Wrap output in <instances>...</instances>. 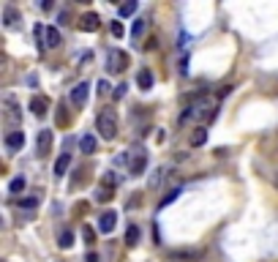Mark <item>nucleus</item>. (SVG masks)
Returning a JSON list of instances; mask_svg holds the SVG:
<instances>
[{
    "label": "nucleus",
    "mask_w": 278,
    "mask_h": 262,
    "mask_svg": "<svg viewBox=\"0 0 278 262\" xmlns=\"http://www.w3.org/2000/svg\"><path fill=\"white\" fill-rule=\"evenodd\" d=\"M96 131L104 139H115V137H118V115H115L112 110H104L96 118Z\"/></svg>",
    "instance_id": "nucleus-1"
},
{
    "label": "nucleus",
    "mask_w": 278,
    "mask_h": 262,
    "mask_svg": "<svg viewBox=\"0 0 278 262\" xmlns=\"http://www.w3.org/2000/svg\"><path fill=\"white\" fill-rule=\"evenodd\" d=\"M145 170H147V153L142 147H134L131 156H128V172H131V178H139Z\"/></svg>",
    "instance_id": "nucleus-2"
},
{
    "label": "nucleus",
    "mask_w": 278,
    "mask_h": 262,
    "mask_svg": "<svg viewBox=\"0 0 278 262\" xmlns=\"http://www.w3.org/2000/svg\"><path fill=\"white\" fill-rule=\"evenodd\" d=\"M128 66V55L123 49H109V55H106V69L112 74H123Z\"/></svg>",
    "instance_id": "nucleus-3"
},
{
    "label": "nucleus",
    "mask_w": 278,
    "mask_h": 262,
    "mask_svg": "<svg viewBox=\"0 0 278 262\" xmlns=\"http://www.w3.org/2000/svg\"><path fill=\"white\" fill-rule=\"evenodd\" d=\"M169 257L178 259V262H196V259L202 257V251H199V248H175Z\"/></svg>",
    "instance_id": "nucleus-4"
},
{
    "label": "nucleus",
    "mask_w": 278,
    "mask_h": 262,
    "mask_svg": "<svg viewBox=\"0 0 278 262\" xmlns=\"http://www.w3.org/2000/svg\"><path fill=\"white\" fill-rule=\"evenodd\" d=\"M115 227H118V213H115V211H104V213L98 216V230L109 235Z\"/></svg>",
    "instance_id": "nucleus-5"
},
{
    "label": "nucleus",
    "mask_w": 278,
    "mask_h": 262,
    "mask_svg": "<svg viewBox=\"0 0 278 262\" xmlns=\"http://www.w3.org/2000/svg\"><path fill=\"white\" fill-rule=\"evenodd\" d=\"M87 96H90V85H87V82H79V85L71 90V104H74V107H85Z\"/></svg>",
    "instance_id": "nucleus-6"
},
{
    "label": "nucleus",
    "mask_w": 278,
    "mask_h": 262,
    "mask_svg": "<svg viewBox=\"0 0 278 262\" xmlns=\"http://www.w3.org/2000/svg\"><path fill=\"white\" fill-rule=\"evenodd\" d=\"M98 28H101V17L96 11H90V14H85L79 19V30H85V33H96Z\"/></svg>",
    "instance_id": "nucleus-7"
},
{
    "label": "nucleus",
    "mask_w": 278,
    "mask_h": 262,
    "mask_svg": "<svg viewBox=\"0 0 278 262\" xmlns=\"http://www.w3.org/2000/svg\"><path fill=\"white\" fill-rule=\"evenodd\" d=\"M46 110H49V98L46 96H33L30 98V112L33 115H44Z\"/></svg>",
    "instance_id": "nucleus-8"
},
{
    "label": "nucleus",
    "mask_w": 278,
    "mask_h": 262,
    "mask_svg": "<svg viewBox=\"0 0 278 262\" xmlns=\"http://www.w3.org/2000/svg\"><path fill=\"white\" fill-rule=\"evenodd\" d=\"M22 145H25V134L22 131H9L6 134V147H9V150H19Z\"/></svg>",
    "instance_id": "nucleus-9"
},
{
    "label": "nucleus",
    "mask_w": 278,
    "mask_h": 262,
    "mask_svg": "<svg viewBox=\"0 0 278 262\" xmlns=\"http://www.w3.org/2000/svg\"><path fill=\"white\" fill-rule=\"evenodd\" d=\"M137 85H139V90H150L153 87V71L150 69H139L137 71Z\"/></svg>",
    "instance_id": "nucleus-10"
},
{
    "label": "nucleus",
    "mask_w": 278,
    "mask_h": 262,
    "mask_svg": "<svg viewBox=\"0 0 278 262\" xmlns=\"http://www.w3.org/2000/svg\"><path fill=\"white\" fill-rule=\"evenodd\" d=\"M17 22H19L17 9H14V6H6V9H3V25L11 30V28H17Z\"/></svg>",
    "instance_id": "nucleus-11"
},
{
    "label": "nucleus",
    "mask_w": 278,
    "mask_h": 262,
    "mask_svg": "<svg viewBox=\"0 0 278 262\" xmlns=\"http://www.w3.org/2000/svg\"><path fill=\"white\" fill-rule=\"evenodd\" d=\"M69 167H71V153H60V159L55 161V175L63 178V175L69 172Z\"/></svg>",
    "instance_id": "nucleus-12"
},
{
    "label": "nucleus",
    "mask_w": 278,
    "mask_h": 262,
    "mask_svg": "<svg viewBox=\"0 0 278 262\" xmlns=\"http://www.w3.org/2000/svg\"><path fill=\"white\" fill-rule=\"evenodd\" d=\"M44 41H46V46H49V49H55V46L60 44V33H58V28H44Z\"/></svg>",
    "instance_id": "nucleus-13"
},
{
    "label": "nucleus",
    "mask_w": 278,
    "mask_h": 262,
    "mask_svg": "<svg viewBox=\"0 0 278 262\" xmlns=\"http://www.w3.org/2000/svg\"><path fill=\"white\" fill-rule=\"evenodd\" d=\"M96 137H93V134H85L82 139H79V150L82 153H96Z\"/></svg>",
    "instance_id": "nucleus-14"
},
{
    "label": "nucleus",
    "mask_w": 278,
    "mask_h": 262,
    "mask_svg": "<svg viewBox=\"0 0 278 262\" xmlns=\"http://www.w3.org/2000/svg\"><path fill=\"white\" fill-rule=\"evenodd\" d=\"M139 243V227L137 224H128V230H126V246H137Z\"/></svg>",
    "instance_id": "nucleus-15"
},
{
    "label": "nucleus",
    "mask_w": 278,
    "mask_h": 262,
    "mask_svg": "<svg viewBox=\"0 0 278 262\" xmlns=\"http://www.w3.org/2000/svg\"><path fill=\"white\" fill-rule=\"evenodd\" d=\"M49 145H52V131H41V134H38V153H41V156H44V153L46 150H49Z\"/></svg>",
    "instance_id": "nucleus-16"
},
{
    "label": "nucleus",
    "mask_w": 278,
    "mask_h": 262,
    "mask_svg": "<svg viewBox=\"0 0 278 262\" xmlns=\"http://www.w3.org/2000/svg\"><path fill=\"white\" fill-rule=\"evenodd\" d=\"M205 142H207V131L202 129V126H196V129L191 131V145L199 147V145H205Z\"/></svg>",
    "instance_id": "nucleus-17"
},
{
    "label": "nucleus",
    "mask_w": 278,
    "mask_h": 262,
    "mask_svg": "<svg viewBox=\"0 0 278 262\" xmlns=\"http://www.w3.org/2000/svg\"><path fill=\"white\" fill-rule=\"evenodd\" d=\"M96 199H98V202H109V199H112V186H104V183H101L98 191H96Z\"/></svg>",
    "instance_id": "nucleus-18"
},
{
    "label": "nucleus",
    "mask_w": 278,
    "mask_h": 262,
    "mask_svg": "<svg viewBox=\"0 0 278 262\" xmlns=\"http://www.w3.org/2000/svg\"><path fill=\"white\" fill-rule=\"evenodd\" d=\"M145 28H147V19L145 17H139V19H134V28H131V36L134 38H139L142 33H145Z\"/></svg>",
    "instance_id": "nucleus-19"
},
{
    "label": "nucleus",
    "mask_w": 278,
    "mask_h": 262,
    "mask_svg": "<svg viewBox=\"0 0 278 262\" xmlns=\"http://www.w3.org/2000/svg\"><path fill=\"white\" fill-rule=\"evenodd\" d=\"M137 9H139L137 0H128V3L120 6V17H131V14H137Z\"/></svg>",
    "instance_id": "nucleus-20"
},
{
    "label": "nucleus",
    "mask_w": 278,
    "mask_h": 262,
    "mask_svg": "<svg viewBox=\"0 0 278 262\" xmlns=\"http://www.w3.org/2000/svg\"><path fill=\"white\" fill-rule=\"evenodd\" d=\"M25 186H28V180L19 175V178H14V180L9 183V191H11V194H19V191H25Z\"/></svg>",
    "instance_id": "nucleus-21"
},
{
    "label": "nucleus",
    "mask_w": 278,
    "mask_h": 262,
    "mask_svg": "<svg viewBox=\"0 0 278 262\" xmlns=\"http://www.w3.org/2000/svg\"><path fill=\"white\" fill-rule=\"evenodd\" d=\"M71 243H74V235L66 230V232H60V238H58V246L60 248H71Z\"/></svg>",
    "instance_id": "nucleus-22"
},
{
    "label": "nucleus",
    "mask_w": 278,
    "mask_h": 262,
    "mask_svg": "<svg viewBox=\"0 0 278 262\" xmlns=\"http://www.w3.org/2000/svg\"><path fill=\"white\" fill-rule=\"evenodd\" d=\"M82 238H85V243H87V246H93V243H96V230L85 224V230H82Z\"/></svg>",
    "instance_id": "nucleus-23"
},
{
    "label": "nucleus",
    "mask_w": 278,
    "mask_h": 262,
    "mask_svg": "<svg viewBox=\"0 0 278 262\" xmlns=\"http://www.w3.org/2000/svg\"><path fill=\"white\" fill-rule=\"evenodd\" d=\"M6 107H9V112H6V115H9L11 120H19V112H17V107H14V98H6Z\"/></svg>",
    "instance_id": "nucleus-24"
},
{
    "label": "nucleus",
    "mask_w": 278,
    "mask_h": 262,
    "mask_svg": "<svg viewBox=\"0 0 278 262\" xmlns=\"http://www.w3.org/2000/svg\"><path fill=\"white\" fill-rule=\"evenodd\" d=\"M109 30H112V36H115V38H123V33H126L120 22H112V25H109Z\"/></svg>",
    "instance_id": "nucleus-25"
},
{
    "label": "nucleus",
    "mask_w": 278,
    "mask_h": 262,
    "mask_svg": "<svg viewBox=\"0 0 278 262\" xmlns=\"http://www.w3.org/2000/svg\"><path fill=\"white\" fill-rule=\"evenodd\" d=\"M178 197H180V189H175V191H169V194H166V197H164V199H161V207H166L169 202H172V199H178Z\"/></svg>",
    "instance_id": "nucleus-26"
},
{
    "label": "nucleus",
    "mask_w": 278,
    "mask_h": 262,
    "mask_svg": "<svg viewBox=\"0 0 278 262\" xmlns=\"http://www.w3.org/2000/svg\"><path fill=\"white\" fill-rule=\"evenodd\" d=\"M36 205H38L36 197H28V199H22V202H19V207H36Z\"/></svg>",
    "instance_id": "nucleus-27"
},
{
    "label": "nucleus",
    "mask_w": 278,
    "mask_h": 262,
    "mask_svg": "<svg viewBox=\"0 0 278 262\" xmlns=\"http://www.w3.org/2000/svg\"><path fill=\"white\" fill-rule=\"evenodd\" d=\"M142 46H145V49H147V52H150V49H155V46H158V41H155V38H147V41H145V44H142Z\"/></svg>",
    "instance_id": "nucleus-28"
},
{
    "label": "nucleus",
    "mask_w": 278,
    "mask_h": 262,
    "mask_svg": "<svg viewBox=\"0 0 278 262\" xmlns=\"http://www.w3.org/2000/svg\"><path fill=\"white\" fill-rule=\"evenodd\" d=\"M85 262H98V254H96V251H90V254L85 257Z\"/></svg>",
    "instance_id": "nucleus-29"
}]
</instances>
